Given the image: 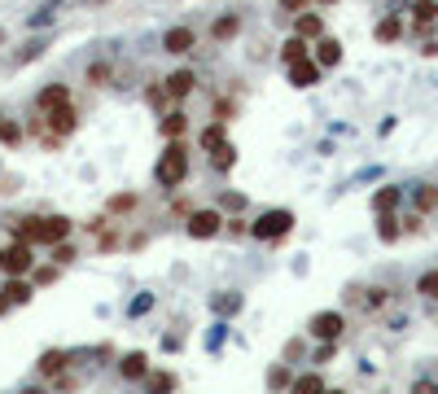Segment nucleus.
<instances>
[{"label":"nucleus","mask_w":438,"mask_h":394,"mask_svg":"<svg viewBox=\"0 0 438 394\" xmlns=\"http://www.w3.org/2000/svg\"><path fill=\"white\" fill-rule=\"evenodd\" d=\"M13 232H18V241H27V246H58V241H66L70 236V219L66 215H31V219H22V224H13Z\"/></svg>","instance_id":"obj_1"},{"label":"nucleus","mask_w":438,"mask_h":394,"mask_svg":"<svg viewBox=\"0 0 438 394\" xmlns=\"http://www.w3.org/2000/svg\"><path fill=\"white\" fill-rule=\"evenodd\" d=\"M185 175H189V149L180 141H167L158 167H153V180H158L163 189H175V184H185Z\"/></svg>","instance_id":"obj_2"},{"label":"nucleus","mask_w":438,"mask_h":394,"mask_svg":"<svg viewBox=\"0 0 438 394\" xmlns=\"http://www.w3.org/2000/svg\"><path fill=\"white\" fill-rule=\"evenodd\" d=\"M294 232V210L276 206V210H263L259 219L250 224V236H259V241H280V236Z\"/></svg>","instance_id":"obj_3"},{"label":"nucleus","mask_w":438,"mask_h":394,"mask_svg":"<svg viewBox=\"0 0 438 394\" xmlns=\"http://www.w3.org/2000/svg\"><path fill=\"white\" fill-rule=\"evenodd\" d=\"M219 228H224V215H219V210H211V206L189 215V236H193V241H211Z\"/></svg>","instance_id":"obj_4"},{"label":"nucleus","mask_w":438,"mask_h":394,"mask_svg":"<svg viewBox=\"0 0 438 394\" xmlns=\"http://www.w3.org/2000/svg\"><path fill=\"white\" fill-rule=\"evenodd\" d=\"M31 268H35V254H31V246H27V241L9 246V250H5V258H0V272H9V276H27Z\"/></svg>","instance_id":"obj_5"},{"label":"nucleus","mask_w":438,"mask_h":394,"mask_svg":"<svg viewBox=\"0 0 438 394\" xmlns=\"http://www.w3.org/2000/svg\"><path fill=\"white\" fill-rule=\"evenodd\" d=\"M342 329H346L342 311H320L316 320H312V337H320V341H338V337H342Z\"/></svg>","instance_id":"obj_6"},{"label":"nucleus","mask_w":438,"mask_h":394,"mask_svg":"<svg viewBox=\"0 0 438 394\" xmlns=\"http://www.w3.org/2000/svg\"><path fill=\"white\" fill-rule=\"evenodd\" d=\"M320 70H324L320 62L302 58V62H294V66H290V84H294V88H316V84H320Z\"/></svg>","instance_id":"obj_7"},{"label":"nucleus","mask_w":438,"mask_h":394,"mask_svg":"<svg viewBox=\"0 0 438 394\" xmlns=\"http://www.w3.org/2000/svg\"><path fill=\"white\" fill-rule=\"evenodd\" d=\"M193 44H197V31H193V26H171V31L163 35V48L175 53V58H180V53H189Z\"/></svg>","instance_id":"obj_8"},{"label":"nucleus","mask_w":438,"mask_h":394,"mask_svg":"<svg viewBox=\"0 0 438 394\" xmlns=\"http://www.w3.org/2000/svg\"><path fill=\"white\" fill-rule=\"evenodd\" d=\"M193 84H197L193 70H175V75H167V79H163V88H167V97H171V101H185V97L193 92Z\"/></svg>","instance_id":"obj_9"},{"label":"nucleus","mask_w":438,"mask_h":394,"mask_svg":"<svg viewBox=\"0 0 438 394\" xmlns=\"http://www.w3.org/2000/svg\"><path fill=\"white\" fill-rule=\"evenodd\" d=\"M294 35H302V40H320L324 35V18L320 13H294Z\"/></svg>","instance_id":"obj_10"},{"label":"nucleus","mask_w":438,"mask_h":394,"mask_svg":"<svg viewBox=\"0 0 438 394\" xmlns=\"http://www.w3.org/2000/svg\"><path fill=\"white\" fill-rule=\"evenodd\" d=\"M35 105H40L44 114H48V110H58V105H70V88H66V84H48V88H40Z\"/></svg>","instance_id":"obj_11"},{"label":"nucleus","mask_w":438,"mask_h":394,"mask_svg":"<svg viewBox=\"0 0 438 394\" xmlns=\"http://www.w3.org/2000/svg\"><path fill=\"white\" fill-rule=\"evenodd\" d=\"M75 123H80V119H75L70 105H58V110H48V127H53V136H70Z\"/></svg>","instance_id":"obj_12"},{"label":"nucleus","mask_w":438,"mask_h":394,"mask_svg":"<svg viewBox=\"0 0 438 394\" xmlns=\"http://www.w3.org/2000/svg\"><path fill=\"white\" fill-rule=\"evenodd\" d=\"M316 62H320V66H338V62H342V44L329 40V35H320V40H316Z\"/></svg>","instance_id":"obj_13"},{"label":"nucleus","mask_w":438,"mask_h":394,"mask_svg":"<svg viewBox=\"0 0 438 394\" xmlns=\"http://www.w3.org/2000/svg\"><path fill=\"white\" fill-rule=\"evenodd\" d=\"M5 298H9V307L31 302V280H27V276H9V285H5Z\"/></svg>","instance_id":"obj_14"},{"label":"nucleus","mask_w":438,"mask_h":394,"mask_svg":"<svg viewBox=\"0 0 438 394\" xmlns=\"http://www.w3.org/2000/svg\"><path fill=\"white\" fill-rule=\"evenodd\" d=\"M185 127H189V114H180V110L163 114V123H158V131H163L167 141H180V136H185Z\"/></svg>","instance_id":"obj_15"},{"label":"nucleus","mask_w":438,"mask_h":394,"mask_svg":"<svg viewBox=\"0 0 438 394\" xmlns=\"http://www.w3.org/2000/svg\"><path fill=\"white\" fill-rule=\"evenodd\" d=\"M237 31H241V18H237V13H224V18H215V26H211V40L224 44V40H233Z\"/></svg>","instance_id":"obj_16"},{"label":"nucleus","mask_w":438,"mask_h":394,"mask_svg":"<svg viewBox=\"0 0 438 394\" xmlns=\"http://www.w3.org/2000/svg\"><path fill=\"white\" fill-rule=\"evenodd\" d=\"M399 197H403V193L395 189V184H385V189L373 193V210H377V215H390V210L399 206Z\"/></svg>","instance_id":"obj_17"},{"label":"nucleus","mask_w":438,"mask_h":394,"mask_svg":"<svg viewBox=\"0 0 438 394\" xmlns=\"http://www.w3.org/2000/svg\"><path fill=\"white\" fill-rule=\"evenodd\" d=\"M119 373H123V377H127V381H141V377H145V373H149V359H145V355H141V351H136V355H127V359H123V363H119Z\"/></svg>","instance_id":"obj_18"},{"label":"nucleus","mask_w":438,"mask_h":394,"mask_svg":"<svg viewBox=\"0 0 438 394\" xmlns=\"http://www.w3.org/2000/svg\"><path fill=\"white\" fill-rule=\"evenodd\" d=\"M307 58V40L302 35H290L285 44H280V62H285V66H294V62H302Z\"/></svg>","instance_id":"obj_19"},{"label":"nucleus","mask_w":438,"mask_h":394,"mask_svg":"<svg viewBox=\"0 0 438 394\" xmlns=\"http://www.w3.org/2000/svg\"><path fill=\"white\" fill-rule=\"evenodd\" d=\"M233 163H237V145H219V149H211V167L215 171H233Z\"/></svg>","instance_id":"obj_20"},{"label":"nucleus","mask_w":438,"mask_h":394,"mask_svg":"<svg viewBox=\"0 0 438 394\" xmlns=\"http://www.w3.org/2000/svg\"><path fill=\"white\" fill-rule=\"evenodd\" d=\"M373 35H377L381 44H395V40L403 35V22H399V18H381V22H377V31H373Z\"/></svg>","instance_id":"obj_21"},{"label":"nucleus","mask_w":438,"mask_h":394,"mask_svg":"<svg viewBox=\"0 0 438 394\" xmlns=\"http://www.w3.org/2000/svg\"><path fill=\"white\" fill-rule=\"evenodd\" d=\"M290 394H324V381H320L316 373H307V377L290 381Z\"/></svg>","instance_id":"obj_22"},{"label":"nucleus","mask_w":438,"mask_h":394,"mask_svg":"<svg viewBox=\"0 0 438 394\" xmlns=\"http://www.w3.org/2000/svg\"><path fill=\"white\" fill-rule=\"evenodd\" d=\"M412 13H417V26L425 31V26L438 18V0H417V5H412Z\"/></svg>","instance_id":"obj_23"},{"label":"nucleus","mask_w":438,"mask_h":394,"mask_svg":"<svg viewBox=\"0 0 438 394\" xmlns=\"http://www.w3.org/2000/svg\"><path fill=\"white\" fill-rule=\"evenodd\" d=\"M399 232H403V228H399V219H395V210L377 219V236H381V241H399Z\"/></svg>","instance_id":"obj_24"},{"label":"nucleus","mask_w":438,"mask_h":394,"mask_svg":"<svg viewBox=\"0 0 438 394\" xmlns=\"http://www.w3.org/2000/svg\"><path fill=\"white\" fill-rule=\"evenodd\" d=\"M62 368H66V355H62V351H44V355H40V373H48V377H58Z\"/></svg>","instance_id":"obj_25"},{"label":"nucleus","mask_w":438,"mask_h":394,"mask_svg":"<svg viewBox=\"0 0 438 394\" xmlns=\"http://www.w3.org/2000/svg\"><path fill=\"white\" fill-rule=\"evenodd\" d=\"M136 206H141L136 193H114L110 197V215H127V210H136Z\"/></svg>","instance_id":"obj_26"},{"label":"nucleus","mask_w":438,"mask_h":394,"mask_svg":"<svg viewBox=\"0 0 438 394\" xmlns=\"http://www.w3.org/2000/svg\"><path fill=\"white\" fill-rule=\"evenodd\" d=\"M412 202H417V210H434L438 206V189H434V184H421V189L412 193Z\"/></svg>","instance_id":"obj_27"},{"label":"nucleus","mask_w":438,"mask_h":394,"mask_svg":"<svg viewBox=\"0 0 438 394\" xmlns=\"http://www.w3.org/2000/svg\"><path fill=\"white\" fill-rule=\"evenodd\" d=\"M224 145V123H211L202 131V149H219Z\"/></svg>","instance_id":"obj_28"},{"label":"nucleus","mask_w":438,"mask_h":394,"mask_svg":"<svg viewBox=\"0 0 438 394\" xmlns=\"http://www.w3.org/2000/svg\"><path fill=\"white\" fill-rule=\"evenodd\" d=\"M417 294H425V298H438V272H421V280H417Z\"/></svg>","instance_id":"obj_29"},{"label":"nucleus","mask_w":438,"mask_h":394,"mask_svg":"<svg viewBox=\"0 0 438 394\" xmlns=\"http://www.w3.org/2000/svg\"><path fill=\"white\" fill-rule=\"evenodd\" d=\"M106 79H110V66H106V62H92V66H88V84H92V88L106 84Z\"/></svg>","instance_id":"obj_30"},{"label":"nucleus","mask_w":438,"mask_h":394,"mask_svg":"<svg viewBox=\"0 0 438 394\" xmlns=\"http://www.w3.org/2000/svg\"><path fill=\"white\" fill-rule=\"evenodd\" d=\"M0 141H5V145L22 141V127H18V123H5V119H0Z\"/></svg>","instance_id":"obj_31"},{"label":"nucleus","mask_w":438,"mask_h":394,"mask_svg":"<svg viewBox=\"0 0 438 394\" xmlns=\"http://www.w3.org/2000/svg\"><path fill=\"white\" fill-rule=\"evenodd\" d=\"M268 385H272V390H285V385H290V373H285V368H272V373H268Z\"/></svg>","instance_id":"obj_32"},{"label":"nucleus","mask_w":438,"mask_h":394,"mask_svg":"<svg viewBox=\"0 0 438 394\" xmlns=\"http://www.w3.org/2000/svg\"><path fill=\"white\" fill-rule=\"evenodd\" d=\"M70 258H75V246L58 241V246H53V263H58V268H62V263H70Z\"/></svg>","instance_id":"obj_33"},{"label":"nucleus","mask_w":438,"mask_h":394,"mask_svg":"<svg viewBox=\"0 0 438 394\" xmlns=\"http://www.w3.org/2000/svg\"><path fill=\"white\" fill-rule=\"evenodd\" d=\"M171 385H175V381H171V377H153V381H149V390H153V394H167V390H171Z\"/></svg>","instance_id":"obj_34"},{"label":"nucleus","mask_w":438,"mask_h":394,"mask_svg":"<svg viewBox=\"0 0 438 394\" xmlns=\"http://www.w3.org/2000/svg\"><path fill=\"white\" fill-rule=\"evenodd\" d=\"M224 228H228V232H237V236H241V232H250V224H246V219H224Z\"/></svg>","instance_id":"obj_35"},{"label":"nucleus","mask_w":438,"mask_h":394,"mask_svg":"<svg viewBox=\"0 0 438 394\" xmlns=\"http://www.w3.org/2000/svg\"><path fill=\"white\" fill-rule=\"evenodd\" d=\"M280 9H285V13H302L307 0H280Z\"/></svg>","instance_id":"obj_36"},{"label":"nucleus","mask_w":438,"mask_h":394,"mask_svg":"<svg viewBox=\"0 0 438 394\" xmlns=\"http://www.w3.org/2000/svg\"><path fill=\"white\" fill-rule=\"evenodd\" d=\"M364 302H368V307H381V302H385V289H368Z\"/></svg>","instance_id":"obj_37"},{"label":"nucleus","mask_w":438,"mask_h":394,"mask_svg":"<svg viewBox=\"0 0 438 394\" xmlns=\"http://www.w3.org/2000/svg\"><path fill=\"white\" fill-rule=\"evenodd\" d=\"M412 394H438V385H434V381H417V385H412Z\"/></svg>","instance_id":"obj_38"},{"label":"nucleus","mask_w":438,"mask_h":394,"mask_svg":"<svg viewBox=\"0 0 438 394\" xmlns=\"http://www.w3.org/2000/svg\"><path fill=\"white\" fill-rule=\"evenodd\" d=\"M5 311H9V298H0V315H5Z\"/></svg>","instance_id":"obj_39"},{"label":"nucleus","mask_w":438,"mask_h":394,"mask_svg":"<svg viewBox=\"0 0 438 394\" xmlns=\"http://www.w3.org/2000/svg\"><path fill=\"white\" fill-rule=\"evenodd\" d=\"M22 394H44V390H22Z\"/></svg>","instance_id":"obj_40"},{"label":"nucleus","mask_w":438,"mask_h":394,"mask_svg":"<svg viewBox=\"0 0 438 394\" xmlns=\"http://www.w3.org/2000/svg\"><path fill=\"white\" fill-rule=\"evenodd\" d=\"M324 394H342V390H324Z\"/></svg>","instance_id":"obj_41"},{"label":"nucleus","mask_w":438,"mask_h":394,"mask_svg":"<svg viewBox=\"0 0 438 394\" xmlns=\"http://www.w3.org/2000/svg\"><path fill=\"white\" fill-rule=\"evenodd\" d=\"M320 5H333V0H320Z\"/></svg>","instance_id":"obj_42"},{"label":"nucleus","mask_w":438,"mask_h":394,"mask_svg":"<svg viewBox=\"0 0 438 394\" xmlns=\"http://www.w3.org/2000/svg\"><path fill=\"white\" fill-rule=\"evenodd\" d=\"M0 258H5V250H0Z\"/></svg>","instance_id":"obj_43"},{"label":"nucleus","mask_w":438,"mask_h":394,"mask_svg":"<svg viewBox=\"0 0 438 394\" xmlns=\"http://www.w3.org/2000/svg\"><path fill=\"white\" fill-rule=\"evenodd\" d=\"M0 119H5V114H0Z\"/></svg>","instance_id":"obj_44"}]
</instances>
